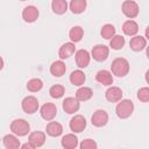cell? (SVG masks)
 <instances>
[{
    "label": "cell",
    "mask_w": 149,
    "mask_h": 149,
    "mask_svg": "<svg viewBox=\"0 0 149 149\" xmlns=\"http://www.w3.org/2000/svg\"><path fill=\"white\" fill-rule=\"evenodd\" d=\"M111 71L114 76L121 78L128 74L129 72V62L126 58L118 57L115 58L111 64Z\"/></svg>",
    "instance_id": "6da1fadb"
},
{
    "label": "cell",
    "mask_w": 149,
    "mask_h": 149,
    "mask_svg": "<svg viewBox=\"0 0 149 149\" xmlns=\"http://www.w3.org/2000/svg\"><path fill=\"white\" fill-rule=\"evenodd\" d=\"M134 112V104L129 99H121L120 102H118L115 107V113L118 118L120 119H127L129 118Z\"/></svg>",
    "instance_id": "7a4b0ae2"
},
{
    "label": "cell",
    "mask_w": 149,
    "mask_h": 149,
    "mask_svg": "<svg viewBox=\"0 0 149 149\" xmlns=\"http://www.w3.org/2000/svg\"><path fill=\"white\" fill-rule=\"evenodd\" d=\"M10 130L16 136L22 137L28 135V133L30 132V126L24 119H15L10 123Z\"/></svg>",
    "instance_id": "3957f363"
},
{
    "label": "cell",
    "mask_w": 149,
    "mask_h": 149,
    "mask_svg": "<svg viewBox=\"0 0 149 149\" xmlns=\"http://www.w3.org/2000/svg\"><path fill=\"white\" fill-rule=\"evenodd\" d=\"M121 10L123 15L128 19H135L139 15L140 7L134 0H126L121 5Z\"/></svg>",
    "instance_id": "277c9868"
},
{
    "label": "cell",
    "mask_w": 149,
    "mask_h": 149,
    "mask_svg": "<svg viewBox=\"0 0 149 149\" xmlns=\"http://www.w3.org/2000/svg\"><path fill=\"white\" fill-rule=\"evenodd\" d=\"M38 100L34 95H27L21 102V107L26 114H34L38 109Z\"/></svg>",
    "instance_id": "5b68a950"
},
{
    "label": "cell",
    "mask_w": 149,
    "mask_h": 149,
    "mask_svg": "<svg viewBox=\"0 0 149 149\" xmlns=\"http://www.w3.org/2000/svg\"><path fill=\"white\" fill-rule=\"evenodd\" d=\"M109 55V49L105 44H97L93 47L91 51V57H93L94 61L97 62H104L108 58Z\"/></svg>",
    "instance_id": "8992f818"
},
{
    "label": "cell",
    "mask_w": 149,
    "mask_h": 149,
    "mask_svg": "<svg viewBox=\"0 0 149 149\" xmlns=\"http://www.w3.org/2000/svg\"><path fill=\"white\" fill-rule=\"evenodd\" d=\"M79 107H80V101L73 97H68L62 102V108L68 114H74L76 112L79 111Z\"/></svg>",
    "instance_id": "52a82bcc"
},
{
    "label": "cell",
    "mask_w": 149,
    "mask_h": 149,
    "mask_svg": "<svg viewBox=\"0 0 149 149\" xmlns=\"http://www.w3.org/2000/svg\"><path fill=\"white\" fill-rule=\"evenodd\" d=\"M40 114L41 116L47 120V121H51L55 119V116L57 115V107L55 104L52 102H45L44 105H42V107L40 108Z\"/></svg>",
    "instance_id": "ba28073f"
},
{
    "label": "cell",
    "mask_w": 149,
    "mask_h": 149,
    "mask_svg": "<svg viewBox=\"0 0 149 149\" xmlns=\"http://www.w3.org/2000/svg\"><path fill=\"white\" fill-rule=\"evenodd\" d=\"M108 122V114L105 109H97L91 116V123L94 127H104Z\"/></svg>",
    "instance_id": "9c48e42d"
},
{
    "label": "cell",
    "mask_w": 149,
    "mask_h": 149,
    "mask_svg": "<svg viewBox=\"0 0 149 149\" xmlns=\"http://www.w3.org/2000/svg\"><path fill=\"white\" fill-rule=\"evenodd\" d=\"M69 127L73 133H81L86 128V119L83 115L77 114L70 120Z\"/></svg>",
    "instance_id": "30bf717a"
},
{
    "label": "cell",
    "mask_w": 149,
    "mask_h": 149,
    "mask_svg": "<svg viewBox=\"0 0 149 149\" xmlns=\"http://www.w3.org/2000/svg\"><path fill=\"white\" fill-rule=\"evenodd\" d=\"M38 15H40V12L35 6H26L22 10V19L24 20V22H28V23L35 22L38 19Z\"/></svg>",
    "instance_id": "8fae6325"
},
{
    "label": "cell",
    "mask_w": 149,
    "mask_h": 149,
    "mask_svg": "<svg viewBox=\"0 0 149 149\" xmlns=\"http://www.w3.org/2000/svg\"><path fill=\"white\" fill-rule=\"evenodd\" d=\"M74 56H76V64H77V66L79 69H84L90 64L91 55H90V52L87 50H85V49L77 50Z\"/></svg>",
    "instance_id": "7c38bea8"
},
{
    "label": "cell",
    "mask_w": 149,
    "mask_h": 149,
    "mask_svg": "<svg viewBox=\"0 0 149 149\" xmlns=\"http://www.w3.org/2000/svg\"><path fill=\"white\" fill-rule=\"evenodd\" d=\"M105 98L109 102H119L122 99V91L118 86H111L105 92Z\"/></svg>",
    "instance_id": "4fadbf2b"
},
{
    "label": "cell",
    "mask_w": 149,
    "mask_h": 149,
    "mask_svg": "<svg viewBox=\"0 0 149 149\" xmlns=\"http://www.w3.org/2000/svg\"><path fill=\"white\" fill-rule=\"evenodd\" d=\"M129 47L133 51H142L143 49L147 48V40L146 37L141 36V35H135L130 38L129 41Z\"/></svg>",
    "instance_id": "5bb4252c"
},
{
    "label": "cell",
    "mask_w": 149,
    "mask_h": 149,
    "mask_svg": "<svg viewBox=\"0 0 149 149\" xmlns=\"http://www.w3.org/2000/svg\"><path fill=\"white\" fill-rule=\"evenodd\" d=\"M74 51H76V45H74V43H73V42H66V43H64V44L59 48V50H58V56H59L61 59H68V58H70V57L74 54Z\"/></svg>",
    "instance_id": "9a60e30c"
},
{
    "label": "cell",
    "mask_w": 149,
    "mask_h": 149,
    "mask_svg": "<svg viewBox=\"0 0 149 149\" xmlns=\"http://www.w3.org/2000/svg\"><path fill=\"white\" fill-rule=\"evenodd\" d=\"M2 144L6 149H19L21 147L20 140L16 137L15 134H7L2 137Z\"/></svg>",
    "instance_id": "2e32d148"
},
{
    "label": "cell",
    "mask_w": 149,
    "mask_h": 149,
    "mask_svg": "<svg viewBox=\"0 0 149 149\" xmlns=\"http://www.w3.org/2000/svg\"><path fill=\"white\" fill-rule=\"evenodd\" d=\"M45 132L49 136L58 137L63 133V126L57 121H50L45 127Z\"/></svg>",
    "instance_id": "e0dca14e"
},
{
    "label": "cell",
    "mask_w": 149,
    "mask_h": 149,
    "mask_svg": "<svg viewBox=\"0 0 149 149\" xmlns=\"http://www.w3.org/2000/svg\"><path fill=\"white\" fill-rule=\"evenodd\" d=\"M28 141L35 148H41L45 142V133H43V132H33V133L29 134Z\"/></svg>",
    "instance_id": "ac0fdd59"
},
{
    "label": "cell",
    "mask_w": 149,
    "mask_h": 149,
    "mask_svg": "<svg viewBox=\"0 0 149 149\" xmlns=\"http://www.w3.org/2000/svg\"><path fill=\"white\" fill-rule=\"evenodd\" d=\"M61 144L63 148L65 149H74L79 146L78 143V137L74 134H66L62 137L61 140Z\"/></svg>",
    "instance_id": "d6986e66"
},
{
    "label": "cell",
    "mask_w": 149,
    "mask_h": 149,
    "mask_svg": "<svg viewBox=\"0 0 149 149\" xmlns=\"http://www.w3.org/2000/svg\"><path fill=\"white\" fill-rule=\"evenodd\" d=\"M95 80L105 86H109L113 84V76L112 72L107 71V70H100L97 72L95 74Z\"/></svg>",
    "instance_id": "ffe728a7"
},
{
    "label": "cell",
    "mask_w": 149,
    "mask_h": 149,
    "mask_svg": "<svg viewBox=\"0 0 149 149\" xmlns=\"http://www.w3.org/2000/svg\"><path fill=\"white\" fill-rule=\"evenodd\" d=\"M66 71V66L65 63L61 59V61H55L51 65H50V73L54 77H62Z\"/></svg>",
    "instance_id": "44dd1931"
},
{
    "label": "cell",
    "mask_w": 149,
    "mask_h": 149,
    "mask_svg": "<svg viewBox=\"0 0 149 149\" xmlns=\"http://www.w3.org/2000/svg\"><path fill=\"white\" fill-rule=\"evenodd\" d=\"M122 31L127 36H135L139 31V24L134 20H127L122 24Z\"/></svg>",
    "instance_id": "7402d4cb"
},
{
    "label": "cell",
    "mask_w": 149,
    "mask_h": 149,
    "mask_svg": "<svg viewBox=\"0 0 149 149\" xmlns=\"http://www.w3.org/2000/svg\"><path fill=\"white\" fill-rule=\"evenodd\" d=\"M86 80V76L81 70H74L70 74V83L73 86H81Z\"/></svg>",
    "instance_id": "603a6c76"
},
{
    "label": "cell",
    "mask_w": 149,
    "mask_h": 149,
    "mask_svg": "<svg viewBox=\"0 0 149 149\" xmlns=\"http://www.w3.org/2000/svg\"><path fill=\"white\" fill-rule=\"evenodd\" d=\"M93 97V91L91 87H86V86H81L77 90L76 92V98L79 101H87Z\"/></svg>",
    "instance_id": "cb8c5ba5"
},
{
    "label": "cell",
    "mask_w": 149,
    "mask_h": 149,
    "mask_svg": "<svg viewBox=\"0 0 149 149\" xmlns=\"http://www.w3.org/2000/svg\"><path fill=\"white\" fill-rule=\"evenodd\" d=\"M86 6H87L86 0H71L69 5L70 10L73 14H81L86 9Z\"/></svg>",
    "instance_id": "d4e9b609"
},
{
    "label": "cell",
    "mask_w": 149,
    "mask_h": 149,
    "mask_svg": "<svg viewBox=\"0 0 149 149\" xmlns=\"http://www.w3.org/2000/svg\"><path fill=\"white\" fill-rule=\"evenodd\" d=\"M51 8L55 14L62 15V14L66 13V10H68V2H66V0H52Z\"/></svg>",
    "instance_id": "484cf974"
},
{
    "label": "cell",
    "mask_w": 149,
    "mask_h": 149,
    "mask_svg": "<svg viewBox=\"0 0 149 149\" xmlns=\"http://www.w3.org/2000/svg\"><path fill=\"white\" fill-rule=\"evenodd\" d=\"M83 36H84V29L80 26H74L69 31V37H70L71 42H73V43L80 42Z\"/></svg>",
    "instance_id": "4316f807"
},
{
    "label": "cell",
    "mask_w": 149,
    "mask_h": 149,
    "mask_svg": "<svg viewBox=\"0 0 149 149\" xmlns=\"http://www.w3.org/2000/svg\"><path fill=\"white\" fill-rule=\"evenodd\" d=\"M125 43H126V40L121 35H114L109 40V47L113 50H121L125 47Z\"/></svg>",
    "instance_id": "83f0119b"
},
{
    "label": "cell",
    "mask_w": 149,
    "mask_h": 149,
    "mask_svg": "<svg viewBox=\"0 0 149 149\" xmlns=\"http://www.w3.org/2000/svg\"><path fill=\"white\" fill-rule=\"evenodd\" d=\"M43 87V81L40 78H31L27 83V90L29 92H38Z\"/></svg>",
    "instance_id": "f1b7e54d"
},
{
    "label": "cell",
    "mask_w": 149,
    "mask_h": 149,
    "mask_svg": "<svg viewBox=\"0 0 149 149\" xmlns=\"http://www.w3.org/2000/svg\"><path fill=\"white\" fill-rule=\"evenodd\" d=\"M100 34H101V37H104L105 40H111L115 35V27L111 23L104 24L100 30Z\"/></svg>",
    "instance_id": "f546056e"
},
{
    "label": "cell",
    "mask_w": 149,
    "mask_h": 149,
    "mask_svg": "<svg viewBox=\"0 0 149 149\" xmlns=\"http://www.w3.org/2000/svg\"><path fill=\"white\" fill-rule=\"evenodd\" d=\"M49 93H50V97L54 98V99H59L64 95L65 93V87L63 85H59V84H56V85H52L49 90Z\"/></svg>",
    "instance_id": "4dcf8cb0"
},
{
    "label": "cell",
    "mask_w": 149,
    "mask_h": 149,
    "mask_svg": "<svg viewBox=\"0 0 149 149\" xmlns=\"http://www.w3.org/2000/svg\"><path fill=\"white\" fill-rule=\"evenodd\" d=\"M79 147H80V149H97L98 148V144L92 139H85V140H83L80 142Z\"/></svg>",
    "instance_id": "1f68e13d"
},
{
    "label": "cell",
    "mask_w": 149,
    "mask_h": 149,
    "mask_svg": "<svg viewBox=\"0 0 149 149\" xmlns=\"http://www.w3.org/2000/svg\"><path fill=\"white\" fill-rule=\"evenodd\" d=\"M137 99L141 102H148L149 101V87H141L137 91Z\"/></svg>",
    "instance_id": "d6a6232c"
},
{
    "label": "cell",
    "mask_w": 149,
    "mask_h": 149,
    "mask_svg": "<svg viewBox=\"0 0 149 149\" xmlns=\"http://www.w3.org/2000/svg\"><path fill=\"white\" fill-rule=\"evenodd\" d=\"M21 148H22V149H27V148H28V149H34L35 147H34V146H33V144H31V143L28 141L27 143H23V144L21 146Z\"/></svg>",
    "instance_id": "836d02e7"
},
{
    "label": "cell",
    "mask_w": 149,
    "mask_h": 149,
    "mask_svg": "<svg viewBox=\"0 0 149 149\" xmlns=\"http://www.w3.org/2000/svg\"><path fill=\"white\" fill-rule=\"evenodd\" d=\"M144 35H146V38L149 40V26L146 28V30H144Z\"/></svg>",
    "instance_id": "e575fe53"
},
{
    "label": "cell",
    "mask_w": 149,
    "mask_h": 149,
    "mask_svg": "<svg viewBox=\"0 0 149 149\" xmlns=\"http://www.w3.org/2000/svg\"><path fill=\"white\" fill-rule=\"evenodd\" d=\"M144 78H146V81L149 84V70H147V72L144 74Z\"/></svg>",
    "instance_id": "d590c367"
},
{
    "label": "cell",
    "mask_w": 149,
    "mask_h": 149,
    "mask_svg": "<svg viewBox=\"0 0 149 149\" xmlns=\"http://www.w3.org/2000/svg\"><path fill=\"white\" fill-rule=\"evenodd\" d=\"M146 54H147V57H148V59H149V47H147V51H146Z\"/></svg>",
    "instance_id": "8d00e7d4"
},
{
    "label": "cell",
    "mask_w": 149,
    "mask_h": 149,
    "mask_svg": "<svg viewBox=\"0 0 149 149\" xmlns=\"http://www.w3.org/2000/svg\"><path fill=\"white\" fill-rule=\"evenodd\" d=\"M20 1H26V0H20Z\"/></svg>",
    "instance_id": "74e56055"
}]
</instances>
